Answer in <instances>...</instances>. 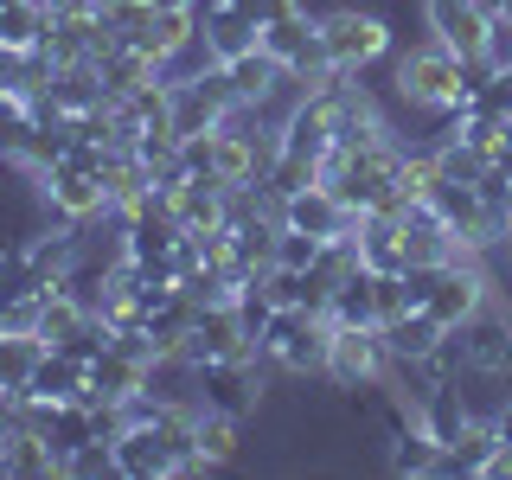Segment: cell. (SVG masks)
Returning a JSON list of instances; mask_svg holds the SVG:
<instances>
[{"mask_svg": "<svg viewBox=\"0 0 512 480\" xmlns=\"http://www.w3.org/2000/svg\"><path fill=\"white\" fill-rule=\"evenodd\" d=\"M397 103L410 109H436V116H455L461 103H468V77H461V58L448 52V45H416V52L397 58Z\"/></svg>", "mask_w": 512, "mask_h": 480, "instance_id": "cell-1", "label": "cell"}, {"mask_svg": "<svg viewBox=\"0 0 512 480\" xmlns=\"http://www.w3.org/2000/svg\"><path fill=\"white\" fill-rule=\"evenodd\" d=\"M327 352H333V320L314 308H276V320L263 327V359L276 372H327Z\"/></svg>", "mask_w": 512, "mask_h": 480, "instance_id": "cell-2", "label": "cell"}, {"mask_svg": "<svg viewBox=\"0 0 512 480\" xmlns=\"http://www.w3.org/2000/svg\"><path fill=\"white\" fill-rule=\"evenodd\" d=\"M429 314L442 320V327H468L474 314L493 308V276L480 256H455V263H436L429 269Z\"/></svg>", "mask_w": 512, "mask_h": 480, "instance_id": "cell-3", "label": "cell"}, {"mask_svg": "<svg viewBox=\"0 0 512 480\" xmlns=\"http://www.w3.org/2000/svg\"><path fill=\"white\" fill-rule=\"evenodd\" d=\"M320 45H327L333 71H352V77H359L372 58H384V52H391V26H384L378 13L333 7V13H320Z\"/></svg>", "mask_w": 512, "mask_h": 480, "instance_id": "cell-4", "label": "cell"}, {"mask_svg": "<svg viewBox=\"0 0 512 480\" xmlns=\"http://www.w3.org/2000/svg\"><path fill=\"white\" fill-rule=\"evenodd\" d=\"M32 186H39V199L52 205V218H58V224H90V218L116 212V205H109V186H103V173L77 167V160H58V167L32 173Z\"/></svg>", "mask_w": 512, "mask_h": 480, "instance_id": "cell-5", "label": "cell"}, {"mask_svg": "<svg viewBox=\"0 0 512 480\" xmlns=\"http://www.w3.org/2000/svg\"><path fill=\"white\" fill-rule=\"evenodd\" d=\"M327 378L340 391H372L391 378V346L378 327H333V352H327Z\"/></svg>", "mask_w": 512, "mask_h": 480, "instance_id": "cell-6", "label": "cell"}, {"mask_svg": "<svg viewBox=\"0 0 512 480\" xmlns=\"http://www.w3.org/2000/svg\"><path fill=\"white\" fill-rule=\"evenodd\" d=\"M186 359L192 365H218V359L256 365V359H263V346L244 333L237 308H199V320H192V333H186Z\"/></svg>", "mask_w": 512, "mask_h": 480, "instance_id": "cell-7", "label": "cell"}, {"mask_svg": "<svg viewBox=\"0 0 512 480\" xmlns=\"http://www.w3.org/2000/svg\"><path fill=\"white\" fill-rule=\"evenodd\" d=\"M359 218L365 212H352L327 180H314V186H301V192H288V199H282V224L314 231V237H327V244H333V237H359Z\"/></svg>", "mask_w": 512, "mask_h": 480, "instance_id": "cell-8", "label": "cell"}, {"mask_svg": "<svg viewBox=\"0 0 512 480\" xmlns=\"http://www.w3.org/2000/svg\"><path fill=\"white\" fill-rule=\"evenodd\" d=\"M173 468H180V455H173V442H167V429L154 423H122L116 429V474L122 480H167Z\"/></svg>", "mask_w": 512, "mask_h": 480, "instance_id": "cell-9", "label": "cell"}, {"mask_svg": "<svg viewBox=\"0 0 512 480\" xmlns=\"http://www.w3.org/2000/svg\"><path fill=\"white\" fill-rule=\"evenodd\" d=\"M423 20L436 32V45H448L455 58H480L487 45V0H423Z\"/></svg>", "mask_w": 512, "mask_h": 480, "instance_id": "cell-10", "label": "cell"}, {"mask_svg": "<svg viewBox=\"0 0 512 480\" xmlns=\"http://www.w3.org/2000/svg\"><path fill=\"white\" fill-rule=\"evenodd\" d=\"M192 384H199V404L205 410H224V416H250L263 384H256V365H237V359H218V365H192Z\"/></svg>", "mask_w": 512, "mask_h": 480, "instance_id": "cell-11", "label": "cell"}, {"mask_svg": "<svg viewBox=\"0 0 512 480\" xmlns=\"http://www.w3.org/2000/svg\"><path fill=\"white\" fill-rule=\"evenodd\" d=\"M26 397H39V404H96L90 397V365H77V359H64L58 346H45V359L32 365Z\"/></svg>", "mask_w": 512, "mask_h": 480, "instance_id": "cell-12", "label": "cell"}, {"mask_svg": "<svg viewBox=\"0 0 512 480\" xmlns=\"http://www.w3.org/2000/svg\"><path fill=\"white\" fill-rule=\"evenodd\" d=\"M45 96L64 109V116H84V109H103L109 90H103V64L96 58H77V64H52V84Z\"/></svg>", "mask_w": 512, "mask_h": 480, "instance_id": "cell-13", "label": "cell"}, {"mask_svg": "<svg viewBox=\"0 0 512 480\" xmlns=\"http://www.w3.org/2000/svg\"><path fill=\"white\" fill-rule=\"evenodd\" d=\"M148 372H154V365H141V359H128V352L109 346L103 359L90 365V397H96V404H128V397L148 391Z\"/></svg>", "mask_w": 512, "mask_h": 480, "instance_id": "cell-14", "label": "cell"}, {"mask_svg": "<svg viewBox=\"0 0 512 480\" xmlns=\"http://www.w3.org/2000/svg\"><path fill=\"white\" fill-rule=\"evenodd\" d=\"M384 333V346H391V359H404V365H423L429 359V352H436L442 346V320L436 314H429V308H410V314H397L391 320V327H378Z\"/></svg>", "mask_w": 512, "mask_h": 480, "instance_id": "cell-15", "label": "cell"}, {"mask_svg": "<svg viewBox=\"0 0 512 480\" xmlns=\"http://www.w3.org/2000/svg\"><path fill=\"white\" fill-rule=\"evenodd\" d=\"M359 263L365 269H404V224H397V212L359 218Z\"/></svg>", "mask_w": 512, "mask_h": 480, "instance_id": "cell-16", "label": "cell"}, {"mask_svg": "<svg viewBox=\"0 0 512 480\" xmlns=\"http://www.w3.org/2000/svg\"><path fill=\"white\" fill-rule=\"evenodd\" d=\"M52 474H64V468H58L52 442L32 436V429H20V436L0 448V480H52Z\"/></svg>", "mask_w": 512, "mask_h": 480, "instance_id": "cell-17", "label": "cell"}, {"mask_svg": "<svg viewBox=\"0 0 512 480\" xmlns=\"http://www.w3.org/2000/svg\"><path fill=\"white\" fill-rule=\"evenodd\" d=\"M327 320L333 327H378V301H372V269H352V276L333 288V301H327Z\"/></svg>", "mask_w": 512, "mask_h": 480, "instance_id": "cell-18", "label": "cell"}, {"mask_svg": "<svg viewBox=\"0 0 512 480\" xmlns=\"http://www.w3.org/2000/svg\"><path fill=\"white\" fill-rule=\"evenodd\" d=\"M199 32H205V45H212V58H218V64H231V58H244V52H256V45H263V26H250L237 7L212 13V20H205Z\"/></svg>", "mask_w": 512, "mask_h": 480, "instance_id": "cell-19", "label": "cell"}, {"mask_svg": "<svg viewBox=\"0 0 512 480\" xmlns=\"http://www.w3.org/2000/svg\"><path fill=\"white\" fill-rule=\"evenodd\" d=\"M45 26H52V7H45V0L0 7V45H13V52H39V45H45Z\"/></svg>", "mask_w": 512, "mask_h": 480, "instance_id": "cell-20", "label": "cell"}, {"mask_svg": "<svg viewBox=\"0 0 512 480\" xmlns=\"http://www.w3.org/2000/svg\"><path fill=\"white\" fill-rule=\"evenodd\" d=\"M32 128H39L32 103H26L20 90H7V96H0V167H20V160H26Z\"/></svg>", "mask_w": 512, "mask_h": 480, "instance_id": "cell-21", "label": "cell"}, {"mask_svg": "<svg viewBox=\"0 0 512 480\" xmlns=\"http://www.w3.org/2000/svg\"><path fill=\"white\" fill-rule=\"evenodd\" d=\"M45 359V340L39 333H0V391H20L32 384V365Z\"/></svg>", "mask_w": 512, "mask_h": 480, "instance_id": "cell-22", "label": "cell"}, {"mask_svg": "<svg viewBox=\"0 0 512 480\" xmlns=\"http://www.w3.org/2000/svg\"><path fill=\"white\" fill-rule=\"evenodd\" d=\"M192 32H199V20H192V13L180 7V13H154V20L141 26V32H135V39H128V45H135V52H148V58L160 64L167 52H180V45L192 39Z\"/></svg>", "mask_w": 512, "mask_h": 480, "instance_id": "cell-23", "label": "cell"}, {"mask_svg": "<svg viewBox=\"0 0 512 480\" xmlns=\"http://www.w3.org/2000/svg\"><path fill=\"white\" fill-rule=\"evenodd\" d=\"M103 64V90H109V103H122L128 90H141L154 77V58L148 52H135V45H116V52L109 58H96Z\"/></svg>", "mask_w": 512, "mask_h": 480, "instance_id": "cell-24", "label": "cell"}, {"mask_svg": "<svg viewBox=\"0 0 512 480\" xmlns=\"http://www.w3.org/2000/svg\"><path fill=\"white\" fill-rule=\"evenodd\" d=\"M45 288L52 282L39 276V263L26 256V244L0 250V308H7V301H26V295H45Z\"/></svg>", "mask_w": 512, "mask_h": 480, "instance_id": "cell-25", "label": "cell"}, {"mask_svg": "<svg viewBox=\"0 0 512 480\" xmlns=\"http://www.w3.org/2000/svg\"><path fill=\"white\" fill-rule=\"evenodd\" d=\"M436 455H442V442H436V436H429V429H423V423L410 416V423L397 429L391 468H397V474H436Z\"/></svg>", "mask_w": 512, "mask_h": 480, "instance_id": "cell-26", "label": "cell"}, {"mask_svg": "<svg viewBox=\"0 0 512 480\" xmlns=\"http://www.w3.org/2000/svg\"><path fill=\"white\" fill-rule=\"evenodd\" d=\"M237 436H244V416H224V410H205L199 416V455L212 461V468L237 455Z\"/></svg>", "mask_w": 512, "mask_h": 480, "instance_id": "cell-27", "label": "cell"}, {"mask_svg": "<svg viewBox=\"0 0 512 480\" xmlns=\"http://www.w3.org/2000/svg\"><path fill=\"white\" fill-rule=\"evenodd\" d=\"M320 180V160H308V154H288L282 148V160H276V167H269V192H276V199H288V192H301V186H314Z\"/></svg>", "mask_w": 512, "mask_h": 480, "instance_id": "cell-28", "label": "cell"}, {"mask_svg": "<svg viewBox=\"0 0 512 480\" xmlns=\"http://www.w3.org/2000/svg\"><path fill=\"white\" fill-rule=\"evenodd\" d=\"M320 250H327V237L282 224V237H276V263H288V269H314V263H320Z\"/></svg>", "mask_w": 512, "mask_h": 480, "instance_id": "cell-29", "label": "cell"}, {"mask_svg": "<svg viewBox=\"0 0 512 480\" xmlns=\"http://www.w3.org/2000/svg\"><path fill=\"white\" fill-rule=\"evenodd\" d=\"M487 71H512V13H493L487 20V45H480Z\"/></svg>", "mask_w": 512, "mask_h": 480, "instance_id": "cell-30", "label": "cell"}, {"mask_svg": "<svg viewBox=\"0 0 512 480\" xmlns=\"http://www.w3.org/2000/svg\"><path fill=\"white\" fill-rule=\"evenodd\" d=\"M237 13H244L250 26H276V20H288V13H301V0H231Z\"/></svg>", "mask_w": 512, "mask_h": 480, "instance_id": "cell-31", "label": "cell"}, {"mask_svg": "<svg viewBox=\"0 0 512 480\" xmlns=\"http://www.w3.org/2000/svg\"><path fill=\"white\" fill-rule=\"evenodd\" d=\"M480 474H493V480H512V448L500 442V448H493V461H487V468H480Z\"/></svg>", "mask_w": 512, "mask_h": 480, "instance_id": "cell-32", "label": "cell"}, {"mask_svg": "<svg viewBox=\"0 0 512 480\" xmlns=\"http://www.w3.org/2000/svg\"><path fill=\"white\" fill-rule=\"evenodd\" d=\"M224 7H231V0H192V7H186V13H192V20H199V26H205V20H212V13H224Z\"/></svg>", "mask_w": 512, "mask_h": 480, "instance_id": "cell-33", "label": "cell"}, {"mask_svg": "<svg viewBox=\"0 0 512 480\" xmlns=\"http://www.w3.org/2000/svg\"><path fill=\"white\" fill-rule=\"evenodd\" d=\"M493 423H500V442L512 448V397H506V404H500V416H493Z\"/></svg>", "mask_w": 512, "mask_h": 480, "instance_id": "cell-34", "label": "cell"}, {"mask_svg": "<svg viewBox=\"0 0 512 480\" xmlns=\"http://www.w3.org/2000/svg\"><path fill=\"white\" fill-rule=\"evenodd\" d=\"M45 7H96V0H45Z\"/></svg>", "mask_w": 512, "mask_h": 480, "instance_id": "cell-35", "label": "cell"}, {"mask_svg": "<svg viewBox=\"0 0 512 480\" xmlns=\"http://www.w3.org/2000/svg\"><path fill=\"white\" fill-rule=\"evenodd\" d=\"M487 13H512V0H487Z\"/></svg>", "mask_w": 512, "mask_h": 480, "instance_id": "cell-36", "label": "cell"}, {"mask_svg": "<svg viewBox=\"0 0 512 480\" xmlns=\"http://www.w3.org/2000/svg\"><path fill=\"white\" fill-rule=\"evenodd\" d=\"M506 135H512V116H506Z\"/></svg>", "mask_w": 512, "mask_h": 480, "instance_id": "cell-37", "label": "cell"}]
</instances>
